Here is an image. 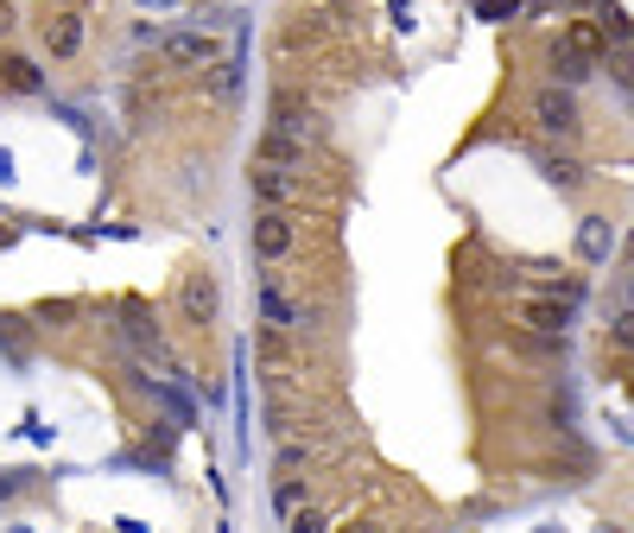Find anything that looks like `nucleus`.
<instances>
[{
	"label": "nucleus",
	"mask_w": 634,
	"mask_h": 533,
	"mask_svg": "<svg viewBox=\"0 0 634 533\" xmlns=\"http://www.w3.org/2000/svg\"><path fill=\"white\" fill-rule=\"evenodd\" d=\"M121 343L133 350V362H147V369H159V375H184L172 343H165V330H159V318H152L147 305H127L121 311Z\"/></svg>",
	"instance_id": "1"
},
{
	"label": "nucleus",
	"mask_w": 634,
	"mask_h": 533,
	"mask_svg": "<svg viewBox=\"0 0 634 533\" xmlns=\"http://www.w3.org/2000/svg\"><path fill=\"white\" fill-rule=\"evenodd\" d=\"M159 51H165V64H178V71H209V64H223V39H216L209 25H197V32H165Z\"/></svg>",
	"instance_id": "2"
},
{
	"label": "nucleus",
	"mask_w": 634,
	"mask_h": 533,
	"mask_svg": "<svg viewBox=\"0 0 634 533\" xmlns=\"http://www.w3.org/2000/svg\"><path fill=\"white\" fill-rule=\"evenodd\" d=\"M248 191H254L260 203H273V210H292V203L304 198V178H299V166H273V159H254Z\"/></svg>",
	"instance_id": "3"
},
{
	"label": "nucleus",
	"mask_w": 634,
	"mask_h": 533,
	"mask_svg": "<svg viewBox=\"0 0 634 533\" xmlns=\"http://www.w3.org/2000/svg\"><path fill=\"white\" fill-rule=\"evenodd\" d=\"M248 248L260 254V260H286V254L299 248L292 216H286V210H273V203H260V216H254V228H248Z\"/></svg>",
	"instance_id": "4"
},
{
	"label": "nucleus",
	"mask_w": 634,
	"mask_h": 533,
	"mask_svg": "<svg viewBox=\"0 0 634 533\" xmlns=\"http://www.w3.org/2000/svg\"><path fill=\"white\" fill-rule=\"evenodd\" d=\"M178 311H184V324H209V318L223 311V286H216L209 267H191V274H184V286H178Z\"/></svg>",
	"instance_id": "5"
},
{
	"label": "nucleus",
	"mask_w": 634,
	"mask_h": 533,
	"mask_svg": "<svg viewBox=\"0 0 634 533\" xmlns=\"http://www.w3.org/2000/svg\"><path fill=\"white\" fill-rule=\"evenodd\" d=\"M533 127L539 134H578L583 115H578V96L565 89V83H552V89H539L533 96Z\"/></svg>",
	"instance_id": "6"
},
{
	"label": "nucleus",
	"mask_w": 634,
	"mask_h": 533,
	"mask_svg": "<svg viewBox=\"0 0 634 533\" xmlns=\"http://www.w3.org/2000/svg\"><path fill=\"white\" fill-rule=\"evenodd\" d=\"M597 71H603V64H597V57H590V51H583L578 39H565V45L552 51V76L565 83V89H578V83H590Z\"/></svg>",
	"instance_id": "7"
},
{
	"label": "nucleus",
	"mask_w": 634,
	"mask_h": 533,
	"mask_svg": "<svg viewBox=\"0 0 634 533\" xmlns=\"http://www.w3.org/2000/svg\"><path fill=\"white\" fill-rule=\"evenodd\" d=\"M609 254H615V228H609V216H583L578 223V260L583 267H603Z\"/></svg>",
	"instance_id": "8"
},
{
	"label": "nucleus",
	"mask_w": 634,
	"mask_h": 533,
	"mask_svg": "<svg viewBox=\"0 0 634 533\" xmlns=\"http://www.w3.org/2000/svg\"><path fill=\"white\" fill-rule=\"evenodd\" d=\"M45 51L51 57H76V51H83V13H57V20L45 25Z\"/></svg>",
	"instance_id": "9"
},
{
	"label": "nucleus",
	"mask_w": 634,
	"mask_h": 533,
	"mask_svg": "<svg viewBox=\"0 0 634 533\" xmlns=\"http://www.w3.org/2000/svg\"><path fill=\"white\" fill-rule=\"evenodd\" d=\"M533 166H539V178H546V184H558V191H583V166L571 159V152H539Z\"/></svg>",
	"instance_id": "10"
},
{
	"label": "nucleus",
	"mask_w": 634,
	"mask_h": 533,
	"mask_svg": "<svg viewBox=\"0 0 634 533\" xmlns=\"http://www.w3.org/2000/svg\"><path fill=\"white\" fill-rule=\"evenodd\" d=\"M273 127H279V134H292V140H304V147L318 140V115H311V108H299L292 96H279V108H273Z\"/></svg>",
	"instance_id": "11"
},
{
	"label": "nucleus",
	"mask_w": 634,
	"mask_h": 533,
	"mask_svg": "<svg viewBox=\"0 0 634 533\" xmlns=\"http://www.w3.org/2000/svg\"><path fill=\"white\" fill-rule=\"evenodd\" d=\"M254 159H273V166H304V140H292V134L267 127V134H260V147H254Z\"/></svg>",
	"instance_id": "12"
},
{
	"label": "nucleus",
	"mask_w": 634,
	"mask_h": 533,
	"mask_svg": "<svg viewBox=\"0 0 634 533\" xmlns=\"http://www.w3.org/2000/svg\"><path fill=\"white\" fill-rule=\"evenodd\" d=\"M527 324L539 330V337H565V324H571V305H565V299H533V305H527Z\"/></svg>",
	"instance_id": "13"
},
{
	"label": "nucleus",
	"mask_w": 634,
	"mask_h": 533,
	"mask_svg": "<svg viewBox=\"0 0 634 533\" xmlns=\"http://www.w3.org/2000/svg\"><path fill=\"white\" fill-rule=\"evenodd\" d=\"M0 83L20 89V96H39V89H45V71H39L32 57H0Z\"/></svg>",
	"instance_id": "14"
},
{
	"label": "nucleus",
	"mask_w": 634,
	"mask_h": 533,
	"mask_svg": "<svg viewBox=\"0 0 634 533\" xmlns=\"http://www.w3.org/2000/svg\"><path fill=\"white\" fill-rule=\"evenodd\" d=\"M597 32H603V39H615V45H628V39H634V20L615 7V0H597Z\"/></svg>",
	"instance_id": "15"
},
{
	"label": "nucleus",
	"mask_w": 634,
	"mask_h": 533,
	"mask_svg": "<svg viewBox=\"0 0 634 533\" xmlns=\"http://www.w3.org/2000/svg\"><path fill=\"white\" fill-rule=\"evenodd\" d=\"M260 311L273 318V324H304V311H292V305L279 299V286H273V274L260 279Z\"/></svg>",
	"instance_id": "16"
},
{
	"label": "nucleus",
	"mask_w": 634,
	"mask_h": 533,
	"mask_svg": "<svg viewBox=\"0 0 634 533\" xmlns=\"http://www.w3.org/2000/svg\"><path fill=\"white\" fill-rule=\"evenodd\" d=\"M304 508V477H279V489H273V514L279 521H292Z\"/></svg>",
	"instance_id": "17"
},
{
	"label": "nucleus",
	"mask_w": 634,
	"mask_h": 533,
	"mask_svg": "<svg viewBox=\"0 0 634 533\" xmlns=\"http://www.w3.org/2000/svg\"><path fill=\"white\" fill-rule=\"evenodd\" d=\"M520 13H527V0H476V20H488V25H507Z\"/></svg>",
	"instance_id": "18"
},
{
	"label": "nucleus",
	"mask_w": 634,
	"mask_h": 533,
	"mask_svg": "<svg viewBox=\"0 0 634 533\" xmlns=\"http://www.w3.org/2000/svg\"><path fill=\"white\" fill-rule=\"evenodd\" d=\"M603 71H609V83H622V89H634V51L628 45H615L603 57Z\"/></svg>",
	"instance_id": "19"
},
{
	"label": "nucleus",
	"mask_w": 634,
	"mask_h": 533,
	"mask_svg": "<svg viewBox=\"0 0 634 533\" xmlns=\"http://www.w3.org/2000/svg\"><path fill=\"white\" fill-rule=\"evenodd\" d=\"M304 463H311V445H279V457H273L279 477H299Z\"/></svg>",
	"instance_id": "20"
},
{
	"label": "nucleus",
	"mask_w": 634,
	"mask_h": 533,
	"mask_svg": "<svg viewBox=\"0 0 634 533\" xmlns=\"http://www.w3.org/2000/svg\"><path fill=\"white\" fill-rule=\"evenodd\" d=\"M609 343H622V350H634V305H622V311L609 318Z\"/></svg>",
	"instance_id": "21"
},
{
	"label": "nucleus",
	"mask_w": 634,
	"mask_h": 533,
	"mask_svg": "<svg viewBox=\"0 0 634 533\" xmlns=\"http://www.w3.org/2000/svg\"><path fill=\"white\" fill-rule=\"evenodd\" d=\"M216 89L235 96V89H241V64H216Z\"/></svg>",
	"instance_id": "22"
},
{
	"label": "nucleus",
	"mask_w": 634,
	"mask_h": 533,
	"mask_svg": "<svg viewBox=\"0 0 634 533\" xmlns=\"http://www.w3.org/2000/svg\"><path fill=\"white\" fill-rule=\"evenodd\" d=\"M25 489V470H0V502H7V495H20Z\"/></svg>",
	"instance_id": "23"
},
{
	"label": "nucleus",
	"mask_w": 634,
	"mask_h": 533,
	"mask_svg": "<svg viewBox=\"0 0 634 533\" xmlns=\"http://www.w3.org/2000/svg\"><path fill=\"white\" fill-rule=\"evenodd\" d=\"M13 25H20L13 20V0H0V39H13Z\"/></svg>",
	"instance_id": "24"
},
{
	"label": "nucleus",
	"mask_w": 634,
	"mask_h": 533,
	"mask_svg": "<svg viewBox=\"0 0 634 533\" xmlns=\"http://www.w3.org/2000/svg\"><path fill=\"white\" fill-rule=\"evenodd\" d=\"M13 178H20V172H13V152L0 147V184H13Z\"/></svg>",
	"instance_id": "25"
},
{
	"label": "nucleus",
	"mask_w": 634,
	"mask_h": 533,
	"mask_svg": "<svg viewBox=\"0 0 634 533\" xmlns=\"http://www.w3.org/2000/svg\"><path fill=\"white\" fill-rule=\"evenodd\" d=\"M622 299H628V305H634V279H628V286H622Z\"/></svg>",
	"instance_id": "26"
},
{
	"label": "nucleus",
	"mask_w": 634,
	"mask_h": 533,
	"mask_svg": "<svg viewBox=\"0 0 634 533\" xmlns=\"http://www.w3.org/2000/svg\"><path fill=\"white\" fill-rule=\"evenodd\" d=\"M140 7H172V0H140Z\"/></svg>",
	"instance_id": "27"
},
{
	"label": "nucleus",
	"mask_w": 634,
	"mask_h": 533,
	"mask_svg": "<svg viewBox=\"0 0 634 533\" xmlns=\"http://www.w3.org/2000/svg\"><path fill=\"white\" fill-rule=\"evenodd\" d=\"M628 254H634V235H628Z\"/></svg>",
	"instance_id": "28"
}]
</instances>
